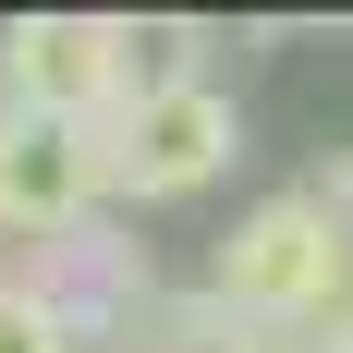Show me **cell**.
<instances>
[{
	"mask_svg": "<svg viewBox=\"0 0 353 353\" xmlns=\"http://www.w3.org/2000/svg\"><path fill=\"white\" fill-rule=\"evenodd\" d=\"M0 146H12V110H0Z\"/></svg>",
	"mask_w": 353,
	"mask_h": 353,
	"instance_id": "obj_7",
	"label": "cell"
},
{
	"mask_svg": "<svg viewBox=\"0 0 353 353\" xmlns=\"http://www.w3.org/2000/svg\"><path fill=\"white\" fill-rule=\"evenodd\" d=\"M110 195V122H25L12 110V146H0V219L12 232H49L73 244Z\"/></svg>",
	"mask_w": 353,
	"mask_h": 353,
	"instance_id": "obj_4",
	"label": "cell"
},
{
	"mask_svg": "<svg viewBox=\"0 0 353 353\" xmlns=\"http://www.w3.org/2000/svg\"><path fill=\"white\" fill-rule=\"evenodd\" d=\"M134 98V25L110 12H25L0 25V110L25 122H110Z\"/></svg>",
	"mask_w": 353,
	"mask_h": 353,
	"instance_id": "obj_3",
	"label": "cell"
},
{
	"mask_svg": "<svg viewBox=\"0 0 353 353\" xmlns=\"http://www.w3.org/2000/svg\"><path fill=\"white\" fill-rule=\"evenodd\" d=\"M0 353H73V317L49 305V292H12V281H0Z\"/></svg>",
	"mask_w": 353,
	"mask_h": 353,
	"instance_id": "obj_5",
	"label": "cell"
},
{
	"mask_svg": "<svg viewBox=\"0 0 353 353\" xmlns=\"http://www.w3.org/2000/svg\"><path fill=\"white\" fill-rule=\"evenodd\" d=\"M232 159H244V110H232V85H208V73L134 85V98L110 110V195L171 208V195H208Z\"/></svg>",
	"mask_w": 353,
	"mask_h": 353,
	"instance_id": "obj_2",
	"label": "cell"
},
{
	"mask_svg": "<svg viewBox=\"0 0 353 353\" xmlns=\"http://www.w3.org/2000/svg\"><path fill=\"white\" fill-rule=\"evenodd\" d=\"M341 268H353V232H329L305 195H268V208H244L232 232H219L208 305L244 317V329H305L329 292H341Z\"/></svg>",
	"mask_w": 353,
	"mask_h": 353,
	"instance_id": "obj_1",
	"label": "cell"
},
{
	"mask_svg": "<svg viewBox=\"0 0 353 353\" xmlns=\"http://www.w3.org/2000/svg\"><path fill=\"white\" fill-rule=\"evenodd\" d=\"M195 353H317L305 329H244V317H219L208 292H195Z\"/></svg>",
	"mask_w": 353,
	"mask_h": 353,
	"instance_id": "obj_6",
	"label": "cell"
}]
</instances>
